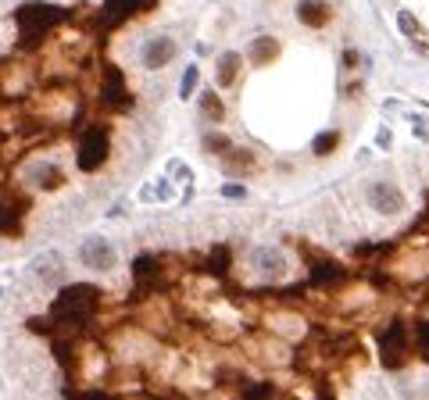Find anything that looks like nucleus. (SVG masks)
<instances>
[{
	"instance_id": "obj_1",
	"label": "nucleus",
	"mask_w": 429,
	"mask_h": 400,
	"mask_svg": "<svg viewBox=\"0 0 429 400\" xmlns=\"http://www.w3.org/2000/svg\"><path fill=\"white\" fill-rule=\"evenodd\" d=\"M65 18H68V11L57 8V4H47V0H29V4H22L15 11V22H18L22 36H25V47H33L36 40H43L50 29H57Z\"/></svg>"
},
{
	"instance_id": "obj_2",
	"label": "nucleus",
	"mask_w": 429,
	"mask_h": 400,
	"mask_svg": "<svg viewBox=\"0 0 429 400\" xmlns=\"http://www.w3.org/2000/svg\"><path fill=\"white\" fill-rule=\"evenodd\" d=\"M379 357L390 372L405 368L408 357H412V340H408V325L405 318H390V325L379 332Z\"/></svg>"
},
{
	"instance_id": "obj_3",
	"label": "nucleus",
	"mask_w": 429,
	"mask_h": 400,
	"mask_svg": "<svg viewBox=\"0 0 429 400\" xmlns=\"http://www.w3.org/2000/svg\"><path fill=\"white\" fill-rule=\"evenodd\" d=\"M108 154H111V133L104 126H89L75 147V165L79 172H97L108 161Z\"/></svg>"
},
{
	"instance_id": "obj_4",
	"label": "nucleus",
	"mask_w": 429,
	"mask_h": 400,
	"mask_svg": "<svg viewBox=\"0 0 429 400\" xmlns=\"http://www.w3.org/2000/svg\"><path fill=\"white\" fill-rule=\"evenodd\" d=\"M79 265H86L89 272H111L118 265V251H115V243L108 236H86L79 243V251H75Z\"/></svg>"
},
{
	"instance_id": "obj_5",
	"label": "nucleus",
	"mask_w": 429,
	"mask_h": 400,
	"mask_svg": "<svg viewBox=\"0 0 429 400\" xmlns=\"http://www.w3.org/2000/svg\"><path fill=\"white\" fill-rule=\"evenodd\" d=\"M101 104L111 108V111H129L133 108V94H129V86H126V75H122V68H115V65L104 68Z\"/></svg>"
},
{
	"instance_id": "obj_6",
	"label": "nucleus",
	"mask_w": 429,
	"mask_h": 400,
	"mask_svg": "<svg viewBox=\"0 0 429 400\" xmlns=\"http://www.w3.org/2000/svg\"><path fill=\"white\" fill-rule=\"evenodd\" d=\"M365 200L372 204V211H379V214H401L405 207H408V200H405V193L393 186V182H386V179H379V182H372L369 186V193H365Z\"/></svg>"
},
{
	"instance_id": "obj_7",
	"label": "nucleus",
	"mask_w": 429,
	"mask_h": 400,
	"mask_svg": "<svg viewBox=\"0 0 429 400\" xmlns=\"http://www.w3.org/2000/svg\"><path fill=\"white\" fill-rule=\"evenodd\" d=\"M175 54H179V43L172 36H150L143 43V50H140V61H143V68L158 72V68H168L172 65Z\"/></svg>"
},
{
	"instance_id": "obj_8",
	"label": "nucleus",
	"mask_w": 429,
	"mask_h": 400,
	"mask_svg": "<svg viewBox=\"0 0 429 400\" xmlns=\"http://www.w3.org/2000/svg\"><path fill=\"white\" fill-rule=\"evenodd\" d=\"M308 261H312V286L329 290V286H340L347 279V272L336 261H329V258H308Z\"/></svg>"
},
{
	"instance_id": "obj_9",
	"label": "nucleus",
	"mask_w": 429,
	"mask_h": 400,
	"mask_svg": "<svg viewBox=\"0 0 429 400\" xmlns=\"http://www.w3.org/2000/svg\"><path fill=\"white\" fill-rule=\"evenodd\" d=\"M33 275L47 286V283H54V286H61L65 283V258L61 254H43V258H36L33 261Z\"/></svg>"
},
{
	"instance_id": "obj_10",
	"label": "nucleus",
	"mask_w": 429,
	"mask_h": 400,
	"mask_svg": "<svg viewBox=\"0 0 429 400\" xmlns=\"http://www.w3.org/2000/svg\"><path fill=\"white\" fill-rule=\"evenodd\" d=\"M254 265H258V272L265 275V279H283L286 275V258L279 251H272V247H261L254 254Z\"/></svg>"
},
{
	"instance_id": "obj_11",
	"label": "nucleus",
	"mask_w": 429,
	"mask_h": 400,
	"mask_svg": "<svg viewBox=\"0 0 429 400\" xmlns=\"http://www.w3.org/2000/svg\"><path fill=\"white\" fill-rule=\"evenodd\" d=\"M279 40H272V36H258L254 43H251V50H247V57H251V65L254 68H265V65H272L275 57H279Z\"/></svg>"
},
{
	"instance_id": "obj_12",
	"label": "nucleus",
	"mask_w": 429,
	"mask_h": 400,
	"mask_svg": "<svg viewBox=\"0 0 429 400\" xmlns=\"http://www.w3.org/2000/svg\"><path fill=\"white\" fill-rule=\"evenodd\" d=\"M297 18L308 29H322L329 22V8L322 4V0H297Z\"/></svg>"
},
{
	"instance_id": "obj_13",
	"label": "nucleus",
	"mask_w": 429,
	"mask_h": 400,
	"mask_svg": "<svg viewBox=\"0 0 429 400\" xmlns=\"http://www.w3.org/2000/svg\"><path fill=\"white\" fill-rule=\"evenodd\" d=\"M240 72H243V57L236 54V50H226L222 57H219V68H214V75H219V86H236V79H240Z\"/></svg>"
},
{
	"instance_id": "obj_14",
	"label": "nucleus",
	"mask_w": 429,
	"mask_h": 400,
	"mask_svg": "<svg viewBox=\"0 0 429 400\" xmlns=\"http://www.w3.org/2000/svg\"><path fill=\"white\" fill-rule=\"evenodd\" d=\"M133 15H136L133 0H104V25H108V29H115V25H122V22H129Z\"/></svg>"
},
{
	"instance_id": "obj_15",
	"label": "nucleus",
	"mask_w": 429,
	"mask_h": 400,
	"mask_svg": "<svg viewBox=\"0 0 429 400\" xmlns=\"http://www.w3.org/2000/svg\"><path fill=\"white\" fill-rule=\"evenodd\" d=\"M229 268H233V251L226 247V243H219V247H211V251H208V272H211V275L226 279Z\"/></svg>"
},
{
	"instance_id": "obj_16",
	"label": "nucleus",
	"mask_w": 429,
	"mask_h": 400,
	"mask_svg": "<svg viewBox=\"0 0 429 400\" xmlns=\"http://www.w3.org/2000/svg\"><path fill=\"white\" fill-rule=\"evenodd\" d=\"M222 158H226V172H229V175H243V172L254 165V154H251V150H240V147H229Z\"/></svg>"
},
{
	"instance_id": "obj_17",
	"label": "nucleus",
	"mask_w": 429,
	"mask_h": 400,
	"mask_svg": "<svg viewBox=\"0 0 429 400\" xmlns=\"http://www.w3.org/2000/svg\"><path fill=\"white\" fill-rule=\"evenodd\" d=\"M33 182H36L40 190H57V186H65V172H61L57 165H40L36 175H33Z\"/></svg>"
},
{
	"instance_id": "obj_18",
	"label": "nucleus",
	"mask_w": 429,
	"mask_h": 400,
	"mask_svg": "<svg viewBox=\"0 0 429 400\" xmlns=\"http://www.w3.org/2000/svg\"><path fill=\"white\" fill-rule=\"evenodd\" d=\"M201 111L211 121H222L226 118V104H222V97L214 94V89H204V94H201Z\"/></svg>"
},
{
	"instance_id": "obj_19",
	"label": "nucleus",
	"mask_w": 429,
	"mask_h": 400,
	"mask_svg": "<svg viewBox=\"0 0 429 400\" xmlns=\"http://www.w3.org/2000/svg\"><path fill=\"white\" fill-rule=\"evenodd\" d=\"M133 275H136L140 286H147L150 275H158V258H154V254H140V258L133 261Z\"/></svg>"
},
{
	"instance_id": "obj_20",
	"label": "nucleus",
	"mask_w": 429,
	"mask_h": 400,
	"mask_svg": "<svg viewBox=\"0 0 429 400\" xmlns=\"http://www.w3.org/2000/svg\"><path fill=\"white\" fill-rule=\"evenodd\" d=\"M336 147H340V133H336V129H329V133H319V136H315V143H312V154H315V158H326V154H333Z\"/></svg>"
},
{
	"instance_id": "obj_21",
	"label": "nucleus",
	"mask_w": 429,
	"mask_h": 400,
	"mask_svg": "<svg viewBox=\"0 0 429 400\" xmlns=\"http://www.w3.org/2000/svg\"><path fill=\"white\" fill-rule=\"evenodd\" d=\"M201 147H204V154H219V158H222V154H226L233 143H229V136H222V133H208Z\"/></svg>"
},
{
	"instance_id": "obj_22",
	"label": "nucleus",
	"mask_w": 429,
	"mask_h": 400,
	"mask_svg": "<svg viewBox=\"0 0 429 400\" xmlns=\"http://www.w3.org/2000/svg\"><path fill=\"white\" fill-rule=\"evenodd\" d=\"M397 25H401V33H405L408 40H419V36H422V25H419V18H415L412 11H401V15H397Z\"/></svg>"
},
{
	"instance_id": "obj_23",
	"label": "nucleus",
	"mask_w": 429,
	"mask_h": 400,
	"mask_svg": "<svg viewBox=\"0 0 429 400\" xmlns=\"http://www.w3.org/2000/svg\"><path fill=\"white\" fill-rule=\"evenodd\" d=\"M197 79H201L197 65H190L187 72H182V79H179V97H182V101H187V97H194V89H197Z\"/></svg>"
},
{
	"instance_id": "obj_24",
	"label": "nucleus",
	"mask_w": 429,
	"mask_h": 400,
	"mask_svg": "<svg viewBox=\"0 0 429 400\" xmlns=\"http://www.w3.org/2000/svg\"><path fill=\"white\" fill-rule=\"evenodd\" d=\"M415 347L429 357V318H422V322H415Z\"/></svg>"
},
{
	"instance_id": "obj_25",
	"label": "nucleus",
	"mask_w": 429,
	"mask_h": 400,
	"mask_svg": "<svg viewBox=\"0 0 429 400\" xmlns=\"http://www.w3.org/2000/svg\"><path fill=\"white\" fill-rule=\"evenodd\" d=\"M0 232H18V218L8 204H0Z\"/></svg>"
},
{
	"instance_id": "obj_26",
	"label": "nucleus",
	"mask_w": 429,
	"mask_h": 400,
	"mask_svg": "<svg viewBox=\"0 0 429 400\" xmlns=\"http://www.w3.org/2000/svg\"><path fill=\"white\" fill-rule=\"evenodd\" d=\"M268 393H275V386H272V383H261V386H243V397H268Z\"/></svg>"
},
{
	"instance_id": "obj_27",
	"label": "nucleus",
	"mask_w": 429,
	"mask_h": 400,
	"mask_svg": "<svg viewBox=\"0 0 429 400\" xmlns=\"http://www.w3.org/2000/svg\"><path fill=\"white\" fill-rule=\"evenodd\" d=\"M222 197L240 200V197H247V186H240V182H229V186H222Z\"/></svg>"
},
{
	"instance_id": "obj_28",
	"label": "nucleus",
	"mask_w": 429,
	"mask_h": 400,
	"mask_svg": "<svg viewBox=\"0 0 429 400\" xmlns=\"http://www.w3.org/2000/svg\"><path fill=\"white\" fill-rule=\"evenodd\" d=\"M133 8H136V15H143L150 8H158V0H133Z\"/></svg>"
},
{
	"instance_id": "obj_29",
	"label": "nucleus",
	"mask_w": 429,
	"mask_h": 400,
	"mask_svg": "<svg viewBox=\"0 0 429 400\" xmlns=\"http://www.w3.org/2000/svg\"><path fill=\"white\" fill-rule=\"evenodd\" d=\"M415 136H419V140H429V126H426V121H422V118L415 121Z\"/></svg>"
},
{
	"instance_id": "obj_30",
	"label": "nucleus",
	"mask_w": 429,
	"mask_h": 400,
	"mask_svg": "<svg viewBox=\"0 0 429 400\" xmlns=\"http://www.w3.org/2000/svg\"><path fill=\"white\" fill-rule=\"evenodd\" d=\"M376 143H379V147H390V129H379V136H376Z\"/></svg>"
},
{
	"instance_id": "obj_31",
	"label": "nucleus",
	"mask_w": 429,
	"mask_h": 400,
	"mask_svg": "<svg viewBox=\"0 0 429 400\" xmlns=\"http://www.w3.org/2000/svg\"><path fill=\"white\" fill-rule=\"evenodd\" d=\"M344 65H347V68H354V65H358V54H354V50H347V54H344Z\"/></svg>"
}]
</instances>
